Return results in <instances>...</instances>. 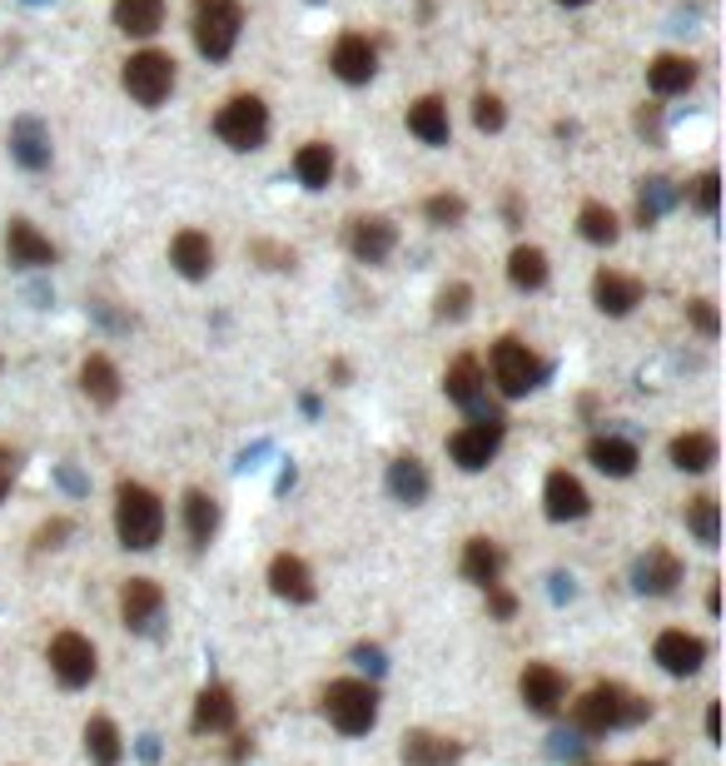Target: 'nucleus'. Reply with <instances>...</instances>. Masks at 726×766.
Here are the masks:
<instances>
[{"instance_id": "nucleus-1", "label": "nucleus", "mask_w": 726, "mask_h": 766, "mask_svg": "<svg viewBox=\"0 0 726 766\" xmlns=\"http://www.w3.org/2000/svg\"><path fill=\"white\" fill-rule=\"evenodd\" d=\"M653 717V701H642L637 691L617 687V682H597L572 701V727L582 737H607L617 727H637V721Z\"/></svg>"}, {"instance_id": "nucleus-2", "label": "nucleus", "mask_w": 726, "mask_h": 766, "mask_svg": "<svg viewBox=\"0 0 726 766\" xmlns=\"http://www.w3.org/2000/svg\"><path fill=\"white\" fill-rule=\"evenodd\" d=\"M115 533H120V548L130 552H149L165 538V503L155 488L135 483V478L115 488Z\"/></svg>"}, {"instance_id": "nucleus-3", "label": "nucleus", "mask_w": 726, "mask_h": 766, "mask_svg": "<svg viewBox=\"0 0 726 766\" xmlns=\"http://www.w3.org/2000/svg\"><path fill=\"white\" fill-rule=\"evenodd\" d=\"M324 717L344 737H369L379 727V687L363 682V677H339L324 687Z\"/></svg>"}, {"instance_id": "nucleus-4", "label": "nucleus", "mask_w": 726, "mask_h": 766, "mask_svg": "<svg viewBox=\"0 0 726 766\" xmlns=\"http://www.w3.org/2000/svg\"><path fill=\"white\" fill-rule=\"evenodd\" d=\"M189 30H195V46L205 60H229L244 30V6L239 0H195Z\"/></svg>"}, {"instance_id": "nucleus-5", "label": "nucleus", "mask_w": 726, "mask_h": 766, "mask_svg": "<svg viewBox=\"0 0 726 766\" xmlns=\"http://www.w3.org/2000/svg\"><path fill=\"white\" fill-rule=\"evenodd\" d=\"M488 369H493V383L503 399H522V393H532L542 379H548V364H542L538 354H532L522 338H498L493 354H488Z\"/></svg>"}, {"instance_id": "nucleus-6", "label": "nucleus", "mask_w": 726, "mask_h": 766, "mask_svg": "<svg viewBox=\"0 0 726 766\" xmlns=\"http://www.w3.org/2000/svg\"><path fill=\"white\" fill-rule=\"evenodd\" d=\"M503 439H508V419L503 413H478L468 429H458L453 439H448V459H453L463 473H483L488 463L498 459V449H503Z\"/></svg>"}, {"instance_id": "nucleus-7", "label": "nucleus", "mask_w": 726, "mask_h": 766, "mask_svg": "<svg viewBox=\"0 0 726 766\" xmlns=\"http://www.w3.org/2000/svg\"><path fill=\"white\" fill-rule=\"evenodd\" d=\"M120 85L135 105L159 110V105L169 100V90H175V60H169L165 50H135L120 70Z\"/></svg>"}, {"instance_id": "nucleus-8", "label": "nucleus", "mask_w": 726, "mask_h": 766, "mask_svg": "<svg viewBox=\"0 0 726 766\" xmlns=\"http://www.w3.org/2000/svg\"><path fill=\"white\" fill-rule=\"evenodd\" d=\"M215 135L239 155L259 150V145L269 140V105H264L259 95H234L215 115Z\"/></svg>"}, {"instance_id": "nucleus-9", "label": "nucleus", "mask_w": 726, "mask_h": 766, "mask_svg": "<svg viewBox=\"0 0 726 766\" xmlns=\"http://www.w3.org/2000/svg\"><path fill=\"white\" fill-rule=\"evenodd\" d=\"M50 672H56V682L66 691H80L95 682V672H100V657H95V642L80 632H56L50 637V652H46Z\"/></svg>"}, {"instance_id": "nucleus-10", "label": "nucleus", "mask_w": 726, "mask_h": 766, "mask_svg": "<svg viewBox=\"0 0 726 766\" xmlns=\"http://www.w3.org/2000/svg\"><path fill=\"white\" fill-rule=\"evenodd\" d=\"M518 697H522V707L538 711V717H558L562 701H568V677L548 662H528L518 677Z\"/></svg>"}, {"instance_id": "nucleus-11", "label": "nucleus", "mask_w": 726, "mask_h": 766, "mask_svg": "<svg viewBox=\"0 0 726 766\" xmlns=\"http://www.w3.org/2000/svg\"><path fill=\"white\" fill-rule=\"evenodd\" d=\"M159 617H165V588H159L155 578H130L120 588V622L130 627V632H155Z\"/></svg>"}, {"instance_id": "nucleus-12", "label": "nucleus", "mask_w": 726, "mask_h": 766, "mask_svg": "<svg viewBox=\"0 0 726 766\" xmlns=\"http://www.w3.org/2000/svg\"><path fill=\"white\" fill-rule=\"evenodd\" d=\"M443 393L458 403V409L473 413V419H478V413H493V409H488V374H483V364H478L473 354H458L453 364H448Z\"/></svg>"}, {"instance_id": "nucleus-13", "label": "nucleus", "mask_w": 726, "mask_h": 766, "mask_svg": "<svg viewBox=\"0 0 726 766\" xmlns=\"http://www.w3.org/2000/svg\"><path fill=\"white\" fill-rule=\"evenodd\" d=\"M542 513H548L552 523H578V518L592 513V498H587V488L568 468H558V473H548V483H542Z\"/></svg>"}, {"instance_id": "nucleus-14", "label": "nucleus", "mask_w": 726, "mask_h": 766, "mask_svg": "<svg viewBox=\"0 0 726 766\" xmlns=\"http://www.w3.org/2000/svg\"><path fill=\"white\" fill-rule=\"evenodd\" d=\"M677 582H681V558L671 548H647L632 562V588L642 598H667V592H677Z\"/></svg>"}, {"instance_id": "nucleus-15", "label": "nucleus", "mask_w": 726, "mask_h": 766, "mask_svg": "<svg viewBox=\"0 0 726 766\" xmlns=\"http://www.w3.org/2000/svg\"><path fill=\"white\" fill-rule=\"evenodd\" d=\"M393 249H399V225H393V219L363 215L349 225V254H354L359 264H383Z\"/></svg>"}, {"instance_id": "nucleus-16", "label": "nucleus", "mask_w": 726, "mask_h": 766, "mask_svg": "<svg viewBox=\"0 0 726 766\" xmlns=\"http://www.w3.org/2000/svg\"><path fill=\"white\" fill-rule=\"evenodd\" d=\"M653 657H657L661 672L691 677V672H702V662H707V642L691 637V632H681V627H671V632H661L653 642Z\"/></svg>"}, {"instance_id": "nucleus-17", "label": "nucleus", "mask_w": 726, "mask_h": 766, "mask_svg": "<svg viewBox=\"0 0 726 766\" xmlns=\"http://www.w3.org/2000/svg\"><path fill=\"white\" fill-rule=\"evenodd\" d=\"M328 70H334L344 85H369L379 76V50H373V40H363V36H339L334 56H328Z\"/></svg>"}, {"instance_id": "nucleus-18", "label": "nucleus", "mask_w": 726, "mask_h": 766, "mask_svg": "<svg viewBox=\"0 0 726 766\" xmlns=\"http://www.w3.org/2000/svg\"><path fill=\"white\" fill-rule=\"evenodd\" d=\"M6 254L20 269H50V264H56V244L30 225V219H10L6 225Z\"/></svg>"}, {"instance_id": "nucleus-19", "label": "nucleus", "mask_w": 726, "mask_h": 766, "mask_svg": "<svg viewBox=\"0 0 726 766\" xmlns=\"http://www.w3.org/2000/svg\"><path fill=\"white\" fill-rule=\"evenodd\" d=\"M10 159H16L20 169H30V175L50 169V130L36 115H20V120L10 125Z\"/></svg>"}, {"instance_id": "nucleus-20", "label": "nucleus", "mask_w": 726, "mask_h": 766, "mask_svg": "<svg viewBox=\"0 0 726 766\" xmlns=\"http://www.w3.org/2000/svg\"><path fill=\"white\" fill-rule=\"evenodd\" d=\"M269 588H274V598L294 602V608H304V602L318 598L314 572H308V562L294 558V552H279V558L269 562Z\"/></svg>"}, {"instance_id": "nucleus-21", "label": "nucleus", "mask_w": 726, "mask_h": 766, "mask_svg": "<svg viewBox=\"0 0 726 766\" xmlns=\"http://www.w3.org/2000/svg\"><path fill=\"white\" fill-rule=\"evenodd\" d=\"M592 304L602 308V314H612V318L632 314V308L642 304V279L617 274V269H597L592 274Z\"/></svg>"}, {"instance_id": "nucleus-22", "label": "nucleus", "mask_w": 726, "mask_h": 766, "mask_svg": "<svg viewBox=\"0 0 726 766\" xmlns=\"http://www.w3.org/2000/svg\"><path fill=\"white\" fill-rule=\"evenodd\" d=\"M234 721H239V701H234L229 687H205L195 697V717H189V727L199 731V737H215V731H234Z\"/></svg>"}, {"instance_id": "nucleus-23", "label": "nucleus", "mask_w": 726, "mask_h": 766, "mask_svg": "<svg viewBox=\"0 0 726 766\" xmlns=\"http://www.w3.org/2000/svg\"><path fill=\"white\" fill-rule=\"evenodd\" d=\"M169 264H175L185 279H209V269H215V244H209V234L179 229L175 239H169Z\"/></svg>"}, {"instance_id": "nucleus-24", "label": "nucleus", "mask_w": 726, "mask_h": 766, "mask_svg": "<svg viewBox=\"0 0 726 766\" xmlns=\"http://www.w3.org/2000/svg\"><path fill=\"white\" fill-rule=\"evenodd\" d=\"M458 568H463V578L473 582V588H498V582H503V548H498L493 538H468L463 542V562H458Z\"/></svg>"}, {"instance_id": "nucleus-25", "label": "nucleus", "mask_w": 726, "mask_h": 766, "mask_svg": "<svg viewBox=\"0 0 726 766\" xmlns=\"http://www.w3.org/2000/svg\"><path fill=\"white\" fill-rule=\"evenodd\" d=\"M399 757L403 766H458L463 762V742L438 737V731H409Z\"/></svg>"}, {"instance_id": "nucleus-26", "label": "nucleus", "mask_w": 726, "mask_h": 766, "mask_svg": "<svg viewBox=\"0 0 726 766\" xmlns=\"http://www.w3.org/2000/svg\"><path fill=\"white\" fill-rule=\"evenodd\" d=\"M389 493L399 498V503L419 508L423 498L433 493V478H429V468H423V459H413V453H399V459L389 463Z\"/></svg>"}, {"instance_id": "nucleus-27", "label": "nucleus", "mask_w": 726, "mask_h": 766, "mask_svg": "<svg viewBox=\"0 0 726 766\" xmlns=\"http://www.w3.org/2000/svg\"><path fill=\"white\" fill-rule=\"evenodd\" d=\"M80 393L95 403V409H115L120 403V369L105 354H90L80 364Z\"/></svg>"}, {"instance_id": "nucleus-28", "label": "nucleus", "mask_w": 726, "mask_h": 766, "mask_svg": "<svg viewBox=\"0 0 726 766\" xmlns=\"http://www.w3.org/2000/svg\"><path fill=\"white\" fill-rule=\"evenodd\" d=\"M587 463L607 478H632L637 473V449L627 439H612V433H597L587 439Z\"/></svg>"}, {"instance_id": "nucleus-29", "label": "nucleus", "mask_w": 726, "mask_h": 766, "mask_svg": "<svg viewBox=\"0 0 726 766\" xmlns=\"http://www.w3.org/2000/svg\"><path fill=\"white\" fill-rule=\"evenodd\" d=\"M185 533H189V542H195L199 552H205L209 542H215V533H219V503L205 493V488H189V493H185Z\"/></svg>"}, {"instance_id": "nucleus-30", "label": "nucleus", "mask_w": 726, "mask_h": 766, "mask_svg": "<svg viewBox=\"0 0 726 766\" xmlns=\"http://www.w3.org/2000/svg\"><path fill=\"white\" fill-rule=\"evenodd\" d=\"M409 135H419L423 145H448L453 125H448V105L438 95H423V100L409 105Z\"/></svg>"}, {"instance_id": "nucleus-31", "label": "nucleus", "mask_w": 726, "mask_h": 766, "mask_svg": "<svg viewBox=\"0 0 726 766\" xmlns=\"http://www.w3.org/2000/svg\"><path fill=\"white\" fill-rule=\"evenodd\" d=\"M85 757H90V766H120L125 762V737L110 717L85 721Z\"/></svg>"}, {"instance_id": "nucleus-32", "label": "nucleus", "mask_w": 726, "mask_h": 766, "mask_svg": "<svg viewBox=\"0 0 726 766\" xmlns=\"http://www.w3.org/2000/svg\"><path fill=\"white\" fill-rule=\"evenodd\" d=\"M647 85H653V95H687L697 85V66L687 56H657L647 66Z\"/></svg>"}, {"instance_id": "nucleus-33", "label": "nucleus", "mask_w": 726, "mask_h": 766, "mask_svg": "<svg viewBox=\"0 0 726 766\" xmlns=\"http://www.w3.org/2000/svg\"><path fill=\"white\" fill-rule=\"evenodd\" d=\"M667 453H671V468H681V473H707L717 463V439L712 433H677Z\"/></svg>"}, {"instance_id": "nucleus-34", "label": "nucleus", "mask_w": 726, "mask_h": 766, "mask_svg": "<svg viewBox=\"0 0 726 766\" xmlns=\"http://www.w3.org/2000/svg\"><path fill=\"white\" fill-rule=\"evenodd\" d=\"M508 279H512V289H522V294L542 289V284H548V254H542L538 244H518V249L508 254Z\"/></svg>"}, {"instance_id": "nucleus-35", "label": "nucleus", "mask_w": 726, "mask_h": 766, "mask_svg": "<svg viewBox=\"0 0 726 766\" xmlns=\"http://www.w3.org/2000/svg\"><path fill=\"white\" fill-rule=\"evenodd\" d=\"M115 26L125 36H155L165 26V0H115Z\"/></svg>"}, {"instance_id": "nucleus-36", "label": "nucleus", "mask_w": 726, "mask_h": 766, "mask_svg": "<svg viewBox=\"0 0 726 766\" xmlns=\"http://www.w3.org/2000/svg\"><path fill=\"white\" fill-rule=\"evenodd\" d=\"M681 199V189L671 185L667 175H653V179H642V195H637V225L642 229H653L661 215H667L671 205Z\"/></svg>"}, {"instance_id": "nucleus-37", "label": "nucleus", "mask_w": 726, "mask_h": 766, "mask_svg": "<svg viewBox=\"0 0 726 766\" xmlns=\"http://www.w3.org/2000/svg\"><path fill=\"white\" fill-rule=\"evenodd\" d=\"M294 175L304 189H328V179H334V150H328L324 140H308L304 150L294 155Z\"/></svg>"}, {"instance_id": "nucleus-38", "label": "nucleus", "mask_w": 726, "mask_h": 766, "mask_svg": "<svg viewBox=\"0 0 726 766\" xmlns=\"http://www.w3.org/2000/svg\"><path fill=\"white\" fill-rule=\"evenodd\" d=\"M687 528H691V538L702 542V548H717L722 542V503L712 493H702V498H691L687 503Z\"/></svg>"}, {"instance_id": "nucleus-39", "label": "nucleus", "mask_w": 726, "mask_h": 766, "mask_svg": "<svg viewBox=\"0 0 726 766\" xmlns=\"http://www.w3.org/2000/svg\"><path fill=\"white\" fill-rule=\"evenodd\" d=\"M578 229L587 244H617V234H622V225H617V215L607 205H597V199H587L582 215H578Z\"/></svg>"}, {"instance_id": "nucleus-40", "label": "nucleus", "mask_w": 726, "mask_h": 766, "mask_svg": "<svg viewBox=\"0 0 726 766\" xmlns=\"http://www.w3.org/2000/svg\"><path fill=\"white\" fill-rule=\"evenodd\" d=\"M423 219L438 229H453V225H463L468 219V199L463 195H433V199H423Z\"/></svg>"}, {"instance_id": "nucleus-41", "label": "nucleus", "mask_w": 726, "mask_h": 766, "mask_svg": "<svg viewBox=\"0 0 726 766\" xmlns=\"http://www.w3.org/2000/svg\"><path fill=\"white\" fill-rule=\"evenodd\" d=\"M468 308H473V284H448V289L438 294L433 314L438 318H453V324H458V318H468Z\"/></svg>"}, {"instance_id": "nucleus-42", "label": "nucleus", "mask_w": 726, "mask_h": 766, "mask_svg": "<svg viewBox=\"0 0 726 766\" xmlns=\"http://www.w3.org/2000/svg\"><path fill=\"white\" fill-rule=\"evenodd\" d=\"M473 125L483 135H498L508 125V110H503V100H498V95H478L473 100Z\"/></svg>"}, {"instance_id": "nucleus-43", "label": "nucleus", "mask_w": 726, "mask_h": 766, "mask_svg": "<svg viewBox=\"0 0 726 766\" xmlns=\"http://www.w3.org/2000/svg\"><path fill=\"white\" fill-rule=\"evenodd\" d=\"M249 254L264 264V269H294V259H298L294 249H284V244H269V239H254Z\"/></svg>"}, {"instance_id": "nucleus-44", "label": "nucleus", "mask_w": 726, "mask_h": 766, "mask_svg": "<svg viewBox=\"0 0 726 766\" xmlns=\"http://www.w3.org/2000/svg\"><path fill=\"white\" fill-rule=\"evenodd\" d=\"M687 314H691V324H697L707 338H717V334H722V314H717V304H712V299H691V304H687Z\"/></svg>"}, {"instance_id": "nucleus-45", "label": "nucleus", "mask_w": 726, "mask_h": 766, "mask_svg": "<svg viewBox=\"0 0 726 766\" xmlns=\"http://www.w3.org/2000/svg\"><path fill=\"white\" fill-rule=\"evenodd\" d=\"M70 533H75L70 518H50V523L36 528V548H40V552H46V548H60V542H66Z\"/></svg>"}, {"instance_id": "nucleus-46", "label": "nucleus", "mask_w": 726, "mask_h": 766, "mask_svg": "<svg viewBox=\"0 0 726 766\" xmlns=\"http://www.w3.org/2000/svg\"><path fill=\"white\" fill-rule=\"evenodd\" d=\"M717 185H722V179L717 175H712V169H707V175H702L697 179V209H702V215H717Z\"/></svg>"}, {"instance_id": "nucleus-47", "label": "nucleus", "mask_w": 726, "mask_h": 766, "mask_svg": "<svg viewBox=\"0 0 726 766\" xmlns=\"http://www.w3.org/2000/svg\"><path fill=\"white\" fill-rule=\"evenodd\" d=\"M488 612H493L498 622H508V617L518 612V598H512L508 588H488Z\"/></svg>"}, {"instance_id": "nucleus-48", "label": "nucleus", "mask_w": 726, "mask_h": 766, "mask_svg": "<svg viewBox=\"0 0 726 766\" xmlns=\"http://www.w3.org/2000/svg\"><path fill=\"white\" fill-rule=\"evenodd\" d=\"M16 473H20V459L10 449H0V503H6V493L16 488Z\"/></svg>"}, {"instance_id": "nucleus-49", "label": "nucleus", "mask_w": 726, "mask_h": 766, "mask_svg": "<svg viewBox=\"0 0 726 766\" xmlns=\"http://www.w3.org/2000/svg\"><path fill=\"white\" fill-rule=\"evenodd\" d=\"M354 662L369 667V672H383V667H389V662H383V647H369V642L354 647Z\"/></svg>"}, {"instance_id": "nucleus-50", "label": "nucleus", "mask_w": 726, "mask_h": 766, "mask_svg": "<svg viewBox=\"0 0 726 766\" xmlns=\"http://www.w3.org/2000/svg\"><path fill=\"white\" fill-rule=\"evenodd\" d=\"M249 752H254V737H244V731H239V737H234V747H229V762L239 766L244 757H249Z\"/></svg>"}, {"instance_id": "nucleus-51", "label": "nucleus", "mask_w": 726, "mask_h": 766, "mask_svg": "<svg viewBox=\"0 0 726 766\" xmlns=\"http://www.w3.org/2000/svg\"><path fill=\"white\" fill-rule=\"evenodd\" d=\"M637 130H642V135H653V140H657V135H661V120H657V110H642V115H637Z\"/></svg>"}, {"instance_id": "nucleus-52", "label": "nucleus", "mask_w": 726, "mask_h": 766, "mask_svg": "<svg viewBox=\"0 0 726 766\" xmlns=\"http://www.w3.org/2000/svg\"><path fill=\"white\" fill-rule=\"evenodd\" d=\"M707 742H722V707L717 701L707 707Z\"/></svg>"}, {"instance_id": "nucleus-53", "label": "nucleus", "mask_w": 726, "mask_h": 766, "mask_svg": "<svg viewBox=\"0 0 726 766\" xmlns=\"http://www.w3.org/2000/svg\"><path fill=\"white\" fill-rule=\"evenodd\" d=\"M707 612H712V617L722 612V592H717V582H712V592H707Z\"/></svg>"}, {"instance_id": "nucleus-54", "label": "nucleus", "mask_w": 726, "mask_h": 766, "mask_svg": "<svg viewBox=\"0 0 726 766\" xmlns=\"http://www.w3.org/2000/svg\"><path fill=\"white\" fill-rule=\"evenodd\" d=\"M558 6H592V0H558Z\"/></svg>"}, {"instance_id": "nucleus-55", "label": "nucleus", "mask_w": 726, "mask_h": 766, "mask_svg": "<svg viewBox=\"0 0 726 766\" xmlns=\"http://www.w3.org/2000/svg\"><path fill=\"white\" fill-rule=\"evenodd\" d=\"M637 766H667V762H637Z\"/></svg>"}]
</instances>
